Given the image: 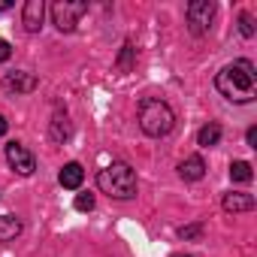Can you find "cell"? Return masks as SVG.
<instances>
[{
	"instance_id": "cell-1",
	"label": "cell",
	"mask_w": 257,
	"mask_h": 257,
	"mask_svg": "<svg viewBox=\"0 0 257 257\" xmlns=\"http://www.w3.org/2000/svg\"><path fill=\"white\" fill-rule=\"evenodd\" d=\"M215 88L230 103H251L257 97V73H254V64L248 58H239V61L227 64L215 76Z\"/></svg>"
},
{
	"instance_id": "cell-2",
	"label": "cell",
	"mask_w": 257,
	"mask_h": 257,
	"mask_svg": "<svg viewBox=\"0 0 257 257\" xmlns=\"http://www.w3.org/2000/svg\"><path fill=\"white\" fill-rule=\"evenodd\" d=\"M97 188L112 200H131V197H137V173L131 164L115 161L97 173Z\"/></svg>"
},
{
	"instance_id": "cell-3",
	"label": "cell",
	"mask_w": 257,
	"mask_h": 257,
	"mask_svg": "<svg viewBox=\"0 0 257 257\" xmlns=\"http://www.w3.org/2000/svg\"><path fill=\"white\" fill-rule=\"evenodd\" d=\"M137 118H140L143 134H146V137H155V140L173 134V127H176V112L170 109V103H164V100H158V97H146V100L140 103Z\"/></svg>"
},
{
	"instance_id": "cell-4",
	"label": "cell",
	"mask_w": 257,
	"mask_h": 257,
	"mask_svg": "<svg viewBox=\"0 0 257 257\" xmlns=\"http://www.w3.org/2000/svg\"><path fill=\"white\" fill-rule=\"evenodd\" d=\"M88 13V4L85 0H58V4H52V22L61 34H70L76 31L79 19Z\"/></svg>"
},
{
	"instance_id": "cell-5",
	"label": "cell",
	"mask_w": 257,
	"mask_h": 257,
	"mask_svg": "<svg viewBox=\"0 0 257 257\" xmlns=\"http://www.w3.org/2000/svg\"><path fill=\"white\" fill-rule=\"evenodd\" d=\"M188 28H191V34H206L209 28H212V19H215V4L212 0H191L188 4Z\"/></svg>"
},
{
	"instance_id": "cell-6",
	"label": "cell",
	"mask_w": 257,
	"mask_h": 257,
	"mask_svg": "<svg viewBox=\"0 0 257 257\" xmlns=\"http://www.w3.org/2000/svg\"><path fill=\"white\" fill-rule=\"evenodd\" d=\"M7 161H10V167H13L19 176H34V170H37L34 155H31L22 143H10V146H7Z\"/></svg>"
},
{
	"instance_id": "cell-7",
	"label": "cell",
	"mask_w": 257,
	"mask_h": 257,
	"mask_svg": "<svg viewBox=\"0 0 257 257\" xmlns=\"http://www.w3.org/2000/svg\"><path fill=\"white\" fill-rule=\"evenodd\" d=\"M37 76H31V73H22V70H16V73H7L4 76V88L10 91V94H31V91H37Z\"/></svg>"
},
{
	"instance_id": "cell-8",
	"label": "cell",
	"mask_w": 257,
	"mask_h": 257,
	"mask_svg": "<svg viewBox=\"0 0 257 257\" xmlns=\"http://www.w3.org/2000/svg\"><path fill=\"white\" fill-rule=\"evenodd\" d=\"M43 19H46V4L43 0H28L25 10H22V25L28 34H37L43 28Z\"/></svg>"
},
{
	"instance_id": "cell-9",
	"label": "cell",
	"mask_w": 257,
	"mask_h": 257,
	"mask_svg": "<svg viewBox=\"0 0 257 257\" xmlns=\"http://www.w3.org/2000/svg\"><path fill=\"white\" fill-rule=\"evenodd\" d=\"M58 182H61V188H67V191H79L82 188V182H85V170H82V164H64V170L58 173Z\"/></svg>"
},
{
	"instance_id": "cell-10",
	"label": "cell",
	"mask_w": 257,
	"mask_h": 257,
	"mask_svg": "<svg viewBox=\"0 0 257 257\" xmlns=\"http://www.w3.org/2000/svg\"><path fill=\"white\" fill-rule=\"evenodd\" d=\"M221 206H224V212H230V215L251 212V209H254V197H251V194H236V191H230V194H224Z\"/></svg>"
},
{
	"instance_id": "cell-11",
	"label": "cell",
	"mask_w": 257,
	"mask_h": 257,
	"mask_svg": "<svg viewBox=\"0 0 257 257\" xmlns=\"http://www.w3.org/2000/svg\"><path fill=\"white\" fill-rule=\"evenodd\" d=\"M179 176H182L185 182H200V179L206 176V164H203V158H197V155L185 158V161L179 164Z\"/></svg>"
},
{
	"instance_id": "cell-12",
	"label": "cell",
	"mask_w": 257,
	"mask_h": 257,
	"mask_svg": "<svg viewBox=\"0 0 257 257\" xmlns=\"http://www.w3.org/2000/svg\"><path fill=\"white\" fill-rule=\"evenodd\" d=\"M218 143H221V124L209 121L206 127H200V134H197V146L212 149V146H218Z\"/></svg>"
},
{
	"instance_id": "cell-13",
	"label": "cell",
	"mask_w": 257,
	"mask_h": 257,
	"mask_svg": "<svg viewBox=\"0 0 257 257\" xmlns=\"http://www.w3.org/2000/svg\"><path fill=\"white\" fill-rule=\"evenodd\" d=\"M22 233V221L16 215H0V242H13Z\"/></svg>"
},
{
	"instance_id": "cell-14",
	"label": "cell",
	"mask_w": 257,
	"mask_h": 257,
	"mask_svg": "<svg viewBox=\"0 0 257 257\" xmlns=\"http://www.w3.org/2000/svg\"><path fill=\"white\" fill-rule=\"evenodd\" d=\"M230 179L239 182V185H248V182L254 179L251 164H248V161H233V164H230Z\"/></svg>"
},
{
	"instance_id": "cell-15",
	"label": "cell",
	"mask_w": 257,
	"mask_h": 257,
	"mask_svg": "<svg viewBox=\"0 0 257 257\" xmlns=\"http://www.w3.org/2000/svg\"><path fill=\"white\" fill-rule=\"evenodd\" d=\"M52 140L55 143L70 140V121H67V115H55V121H52Z\"/></svg>"
},
{
	"instance_id": "cell-16",
	"label": "cell",
	"mask_w": 257,
	"mask_h": 257,
	"mask_svg": "<svg viewBox=\"0 0 257 257\" xmlns=\"http://www.w3.org/2000/svg\"><path fill=\"white\" fill-rule=\"evenodd\" d=\"M134 52H137V49H134L131 43H124V46H121V55H118V64H115V67H118L121 73H127V70H131V67H134Z\"/></svg>"
},
{
	"instance_id": "cell-17",
	"label": "cell",
	"mask_w": 257,
	"mask_h": 257,
	"mask_svg": "<svg viewBox=\"0 0 257 257\" xmlns=\"http://www.w3.org/2000/svg\"><path fill=\"white\" fill-rule=\"evenodd\" d=\"M179 236H182V239H197V236H203V224H200V221H197V224H188V227L179 230Z\"/></svg>"
},
{
	"instance_id": "cell-18",
	"label": "cell",
	"mask_w": 257,
	"mask_h": 257,
	"mask_svg": "<svg viewBox=\"0 0 257 257\" xmlns=\"http://www.w3.org/2000/svg\"><path fill=\"white\" fill-rule=\"evenodd\" d=\"M239 31H242V37H254V22H251L248 13L239 16Z\"/></svg>"
},
{
	"instance_id": "cell-19",
	"label": "cell",
	"mask_w": 257,
	"mask_h": 257,
	"mask_svg": "<svg viewBox=\"0 0 257 257\" xmlns=\"http://www.w3.org/2000/svg\"><path fill=\"white\" fill-rule=\"evenodd\" d=\"M76 209L79 212H91L94 209V194H79L76 197Z\"/></svg>"
},
{
	"instance_id": "cell-20",
	"label": "cell",
	"mask_w": 257,
	"mask_h": 257,
	"mask_svg": "<svg viewBox=\"0 0 257 257\" xmlns=\"http://www.w3.org/2000/svg\"><path fill=\"white\" fill-rule=\"evenodd\" d=\"M10 55H13V46H10L7 40H0V64L10 61Z\"/></svg>"
},
{
	"instance_id": "cell-21",
	"label": "cell",
	"mask_w": 257,
	"mask_h": 257,
	"mask_svg": "<svg viewBox=\"0 0 257 257\" xmlns=\"http://www.w3.org/2000/svg\"><path fill=\"white\" fill-rule=\"evenodd\" d=\"M245 140H248V146H251V149H257V127H248Z\"/></svg>"
},
{
	"instance_id": "cell-22",
	"label": "cell",
	"mask_w": 257,
	"mask_h": 257,
	"mask_svg": "<svg viewBox=\"0 0 257 257\" xmlns=\"http://www.w3.org/2000/svg\"><path fill=\"white\" fill-rule=\"evenodd\" d=\"M7 127H10V121H7L4 115H0V137H4V134H7Z\"/></svg>"
},
{
	"instance_id": "cell-23",
	"label": "cell",
	"mask_w": 257,
	"mask_h": 257,
	"mask_svg": "<svg viewBox=\"0 0 257 257\" xmlns=\"http://www.w3.org/2000/svg\"><path fill=\"white\" fill-rule=\"evenodd\" d=\"M13 7V0H0V13H4V10H10Z\"/></svg>"
},
{
	"instance_id": "cell-24",
	"label": "cell",
	"mask_w": 257,
	"mask_h": 257,
	"mask_svg": "<svg viewBox=\"0 0 257 257\" xmlns=\"http://www.w3.org/2000/svg\"><path fill=\"white\" fill-rule=\"evenodd\" d=\"M173 257H194V254H173Z\"/></svg>"
}]
</instances>
